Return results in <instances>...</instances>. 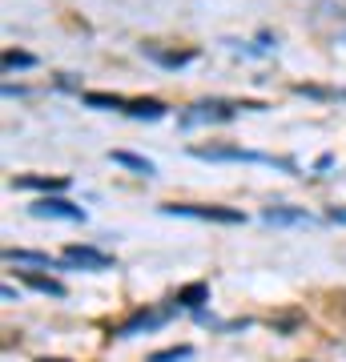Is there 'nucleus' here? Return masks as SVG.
I'll return each instance as SVG.
<instances>
[{
    "label": "nucleus",
    "mask_w": 346,
    "mask_h": 362,
    "mask_svg": "<svg viewBox=\"0 0 346 362\" xmlns=\"http://www.w3.org/2000/svg\"><path fill=\"white\" fill-rule=\"evenodd\" d=\"M25 282L37 290V294H49V298H64L69 290H64V282H57V278H49V274H37V270H25Z\"/></svg>",
    "instance_id": "obj_12"
},
{
    "label": "nucleus",
    "mask_w": 346,
    "mask_h": 362,
    "mask_svg": "<svg viewBox=\"0 0 346 362\" xmlns=\"http://www.w3.org/2000/svg\"><path fill=\"white\" fill-rule=\"evenodd\" d=\"M193 157L202 161H250V165H278L286 173H294V161H274L270 153H254V149H238V145H193Z\"/></svg>",
    "instance_id": "obj_1"
},
{
    "label": "nucleus",
    "mask_w": 346,
    "mask_h": 362,
    "mask_svg": "<svg viewBox=\"0 0 346 362\" xmlns=\"http://www.w3.org/2000/svg\"><path fill=\"white\" fill-rule=\"evenodd\" d=\"M109 161H117V165L133 169V173H142V177H154V173H157L149 157H137V153H129V149H113V153H109Z\"/></svg>",
    "instance_id": "obj_10"
},
{
    "label": "nucleus",
    "mask_w": 346,
    "mask_h": 362,
    "mask_svg": "<svg viewBox=\"0 0 346 362\" xmlns=\"http://www.w3.org/2000/svg\"><path fill=\"white\" fill-rule=\"evenodd\" d=\"M173 302H178V306H185V310H202L205 302H209V282H190V286H181Z\"/></svg>",
    "instance_id": "obj_9"
},
{
    "label": "nucleus",
    "mask_w": 346,
    "mask_h": 362,
    "mask_svg": "<svg viewBox=\"0 0 346 362\" xmlns=\"http://www.w3.org/2000/svg\"><path fill=\"white\" fill-rule=\"evenodd\" d=\"M169 322V310H137L133 318H125V322L113 330V338H133V334H145V330H161V326Z\"/></svg>",
    "instance_id": "obj_6"
},
{
    "label": "nucleus",
    "mask_w": 346,
    "mask_h": 362,
    "mask_svg": "<svg viewBox=\"0 0 346 362\" xmlns=\"http://www.w3.org/2000/svg\"><path fill=\"white\" fill-rule=\"evenodd\" d=\"M190 358H193V346H169L149 354V362H190Z\"/></svg>",
    "instance_id": "obj_17"
},
{
    "label": "nucleus",
    "mask_w": 346,
    "mask_h": 362,
    "mask_svg": "<svg viewBox=\"0 0 346 362\" xmlns=\"http://www.w3.org/2000/svg\"><path fill=\"white\" fill-rule=\"evenodd\" d=\"M262 221H270V226H314V218L298 206H266Z\"/></svg>",
    "instance_id": "obj_7"
},
{
    "label": "nucleus",
    "mask_w": 346,
    "mask_h": 362,
    "mask_svg": "<svg viewBox=\"0 0 346 362\" xmlns=\"http://www.w3.org/2000/svg\"><path fill=\"white\" fill-rule=\"evenodd\" d=\"M40 362H69V358H40Z\"/></svg>",
    "instance_id": "obj_19"
},
{
    "label": "nucleus",
    "mask_w": 346,
    "mask_h": 362,
    "mask_svg": "<svg viewBox=\"0 0 346 362\" xmlns=\"http://www.w3.org/2000/svg\"><path fill=\"white\" fill-rule=\"evenodd\" d=\"M13 185L16 189H49V194H61L64 185H69V177H16Z\"/></svg>",
    "instance_id": "obj_13"
},
{
    "label": "nucleus",
    "mask_w": 346,
    "mask_h": 362,
    "mask_svg": "<svg viewBox=\"0 0 346 362\" xmlns=\"http://www.w3.org/2000/svg\"><path fill=\"white\" fill-rule=\"evenodd\" d=\"M33 65H37V57H33V52H16V49L4 52V73H16V69H33Z\"/></svg>",
    "instance_id": "obj_16"
},
{
    "label": "nucleus",
    "mask_w": 346,
    "mask_h": 362,
    "mask_svg": "<svg viewBox=\"0 0 346 362\" xmlns=\"http://www.w3.org/2000/svg\"><path fill=\"white\" fill-rule=\"evenodd\" d=\"M145 52L154 57L157 65H166V69H181V65H190L193 57H197L193 49H190V52H157V49H145Z\"/></svg>",
    "instance_id": "obj_15"
},
{
    "label": "nucleus",
    "mask_w": 346,
    "mask_h": 362,
    "mask_svg": "<svg viewBox=\"0 0 346 362\" xmlns=\"http://www.w3.org/2000/svg\"><path fill=\"white\" fill-rule=\"evenodd\" d=\"M81 101L89 105V109H105V113H113V109H121V113H125V97H113V93H85V97H81Z\"/></svg>",
    "instance_id": "obj_14"
},
{
    "label": "nucleus",
    "mask_w": 346,
    "mask_h": 362,
    "mask_svg": "<svg viewBox=\"0 0 346 362\" xmlns=\"http://www.w3.org/2000/svg\"><path fill=\"white\" fill-rule=\"evenodd\" d=\"M161 214L169 218H197V221H221V226H242L246 214L230 206H190V202H173V206H161Z\"/></svg>",
    "instance_id": "obj_2"
},
{
    "label": "nucleus",
    "mask_w": 346,
    "mask_h": 362,
    "mask_svg": "<svg viewBox=\"0 0 346 362\" xmlns=\"http://www.w3.org/2000/svg\"><path fill=\"white\" fill-rule=\"evenodd\" d=\"M33 218H57V221H85V209L73 206V202H64V197H40L28 206Z\"/></svg>",
    "instance_id": "obj_5"
},
{
    "label": "nucleus",
    "mask_w": 346,
    "mask_h": 362,
    "mask_svg": "<svg viewBox=\"0 0 346 362\" xmlns=\"http://www.w3.org/2000/svg\"><path fill=\"white\" fill-rule=\"evenodd\" d=\"M238 109H262V105H238V101H197L190 113H181V125H214V121H233Z\"/></svg>",
    "instance_id": "obj_3"
},
{
    "label": "nucleus",
    "mask_w": 346,
    "mask_h": 362,
    "mask_svg": "<svg viewBox=\"0 0 346 362\" xmlns=\"http://www.w3.org/2000/svg\"><path fill=\"white\" fill-rule=\"evenodd\" d=\"M4 262H13V266H49V270H73L69 262H57L49 254H37V250H4Z\"/></svg>",
    "instance_id": "obj_8"
},
{
    "label": "nucleus",
    "mask_w": 346,
    "mask_h": 362,
    "mask_svg": "<svg viewBox=\"0 0 346 362\" xmlns=\"http://www.w3.org/2000/svg\"><path fill=\"white\" fill-rule=\"evenodd\" d=\"M326 218H330V221H338V226H346V209H338V206H334L330 214H326Z\"/></svg>",
    "instance_id": "obj_18"
},
{
    "label": "nucleus",
    "mask_w": 346,
    "mask_h": 362,
    "mask_svg": "<svg viewBox=\"0 0 346 362\" xmlns=\"http://www.w3.org/2000/svg\"><path fill=\"white\" fill-rule=\"evenodd\" d=\"M125 113L137 117V121H161V117H166V105L154 101V97H142V101H129Z\"/></svg>",
    "instance_id": "obj_11"
},
{
    "label": "nucleus",
    "mask_w": 346,
    "mask_h": 362,
    "mask_svg": "<svg viewBox=\"0 0 346 362\" xmlns=\"http://www.w3.org/2000/svg\"><path fill=\"white\" fill-rule=\"evenodd\" d=\"M73 270H117V262L105 254V250H97V246H81V242H73V246H64V254H61Z\"/></svg>",
    "instance_id": "obj_4"
}]
</instances>
